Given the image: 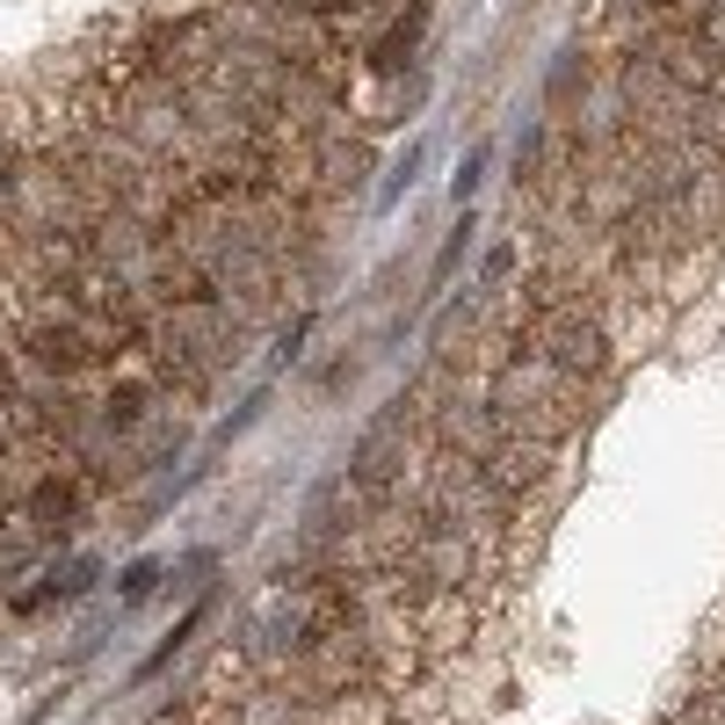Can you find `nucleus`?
I'll return each instance as SVG.
<instances>
[{
  "mask_svg": "<svg viewBox=\"0 0 725 725\" xmlns=\"http://www.w3.org/2000/svg\"><path fill=\"white\" fill-rule=\"evenodd\" d=\"M414 36H421V8H414V15H399L392 30L370 44V66H378V73H399L407 58H414Z\"/></svg>",
  "mask_w": 725,
  "mask_h": 725,
  "instance_id": "f257e3e1",
  "label": "nucleus"
},
{
  "mask_svg": "<svg viewBox=\"0 0 725 725\" xmlns=\"http://www.w3.org/2000/svg\"><path fill=\"white\" fill-rule=\"evenodd\" d=\"M153 559H139V566H131V573H123V603H145V595H153Z\"/></svg>",
  "mask_w": 725,
  "mask_h": 725,
  "instance_id": "f03ea898",
  "label": "nucleus"
},
{
  "mask_svg": "<svg viewBox=\"0 0 725 725\" xmlns=\"http://www.w3.org/2000/svg\"><path fill=\"white\" fill-rule=\"evenodd\" d=\"M479 167H486V153H472V160H465V167H457V204H465V196H472V190H479Z\"/></svg>",
  "mask_w": 725,
  "mask_h": 725,
  "instance_id": "7ed1b4c3",
  "label": "nucleus"
}]
</instances>
